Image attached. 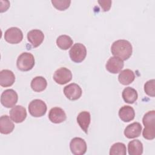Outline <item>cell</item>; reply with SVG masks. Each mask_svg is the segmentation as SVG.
Masks as SVG:
<instances>
[{
    "mask_svg": "<svg viewBox=\"0 0 155 155\" xmlns=\"http://www.w3.org/2000/svg\"><path fill=\"white\" fill-rule=\"evenodd\" d=\"M30 86L34 91L41 92L46 88L47 82L44 77L36 76L32 79Z\"/></svg>",
    "mask_w": 155,
    "mask_h": 155,
    "instance_id": "22",
    "label": "cell"
},
{
    "mask_svg": "<svg viewBox=\"0 0 155 155\" xmlns=\"http://www.w3.org/2000/svg\"><path fill=\"white\" fill-rule=\"evenodd\" d=\"M135 79L134 72L130 69H125L119 73L118 80L120 84L124 85H127L132 83Z\"/></svg>",
    "mask_w": 155,
    "mask_h": 155,
    "instance_id": "21",
    "label": "cell"
},
{
    "mask_svg": "<svg viewBox=\"0 0 155 155\" xmlns=\"http://www.w3.org/2000/svg\"><path fill=\"white\" fill-rule=\"evenodd\" d=\"M53 78L57 84L64 85L71 80L72 73L69 69L61 67L55 71Z\"/></svg>",
    "mask_w": 155,
    "mask_h": 155,
    "instance_id": "9",
    "label": "cell"
},
{
    "mask_svg": "<svg viewBox=\"0 0 155 155\" xmlns=\"http://www.w3.org/2000/svg\"><path fill=\"white\" fill-rule=\"evenodd\" d=\"M10 117L16 123L22 122L27 117L26 109L21 105H16L10 111Z\"/></svg>",
    "mask_w": 155,
    "mask_h": 155,
    "instance_id": "12",
    "label": "cell"
},
{
    "mask_svg": "<svg viewBox=\"0 0 155 155\" xmlns=\"http://www.w3.org/2000/svg\"><path fill=\"white\" fill-rule=\"evenodd\" d=\"M97 2L104 12H108L110 9L112 1L110 0H99Z\"/></svg>",
    "mask_w": 155,
    "mask_h": 155,
    "instance_id": "28",
    "label": "cell"
},
{
    "mask_svg": "<svg viewBox=\"0 0 155 155\" xmlns=\"http://www.w3.org/2000/svg\"><path fill=\"white\" fill-rule=\"evenodd\" d=\"M27 39L33 47H38L43 42L44 39V35L41 30L39 29H33L28 32Z\"/></svg>",
    "mask_w": 155,
    "mask_h": 155,
    "instance_id": "13",
    "label": "cell"
},
{
    "mask_svg": "<svg viewBox=\"0 0 155 155\" xmlns=\"http://www.w3.org/2000/svg\"><path fill=\"white\" fill-rule=\"evenodd\" d=\"M48 118L54 124H60L65 120L67 116L63 109L59 107H53L49 111Z\"/></svg>",
    "mask_w": 155,
    "mask_h": 155,
    "instance_id": "14",
    "label": "cell"
},
{
    "mask_svg": "<svg viewBox=\"0 0 155 155\" xmlns=\"http://www.w3.org/2000/svg\"><path fill=\"white\" fill-rule=\"evenodd\" d=\"M71 152L74 155H83L87 149V146L84 139L81 137L73 138L70 143Z\"/></svg>",
    "mask_w": 155,
    "mask_h": 155,
    "instance_id": "8",
    "label": "cell"
},
{
    "mask_svg": "<svg viewBox=\"0 0 155 155\" xmlns=\"http://www.w3.org/2000/svg\"><path fill=\"white\" fill-rule=\"evenodd\" d=\"M126 154V146L122 142L114 143L111 145L110 149V155H125Z\"/></svg>",
    "mask_w": 155,
    "mask_h": 155,
    "instance_id": "25",
    "label": "cell"
},
{
    "mask_svg": "<svg viewBox=\"0 0 155 155\" xmlns=\"http://www.w3.org/2000/svg\"><path fill=\"white\" fill-rule=\"evenodd\" d=\"M18 96L13 89H7L4 91L1 96V102L6 108L14 107L18 102Z\"/></svg>",
    "mask_w": 155,
    "mask_h": 155,
    "instance_id": "6",
    "label": "cell"
},
{
    "mask_svg": "<svg viewBox=\"0 0 155 155\" xmlns=\"http://www.w3.org/2000/svg\"><path fill=\"white\" fill-rule=\"evenodd\" d=\"M73 43L72 39L66 35H61L56 39V45L61 50H68L73 45Z\"/></svg>",
    "mask_w": 155,
    "mask_h": 155,
    "instance_id": "24",
    "label": "cell"
},
{
    "mask_svg": "<svg viewBox=\"0 0 155 155\" xmlns=\"http://www.w3.org/2000/svg\"><path fill=\"white\" fill-rule=\"evenodd\" d=\"M35 62V58L31 53L24 52L18 56L16 61V66L19 70L27 71L33 68Z\"/></svg>",
    "mask_w": 155,
    "mask_h": 155,
    "instance_id": "3",
    "label": "cell"
},
{
    "mask_svg": "<svg viewBox=\"0 0 155 155\" xmlns=\"http://www.w3.org/2000/svg\"><path fill=\"white\" fill-rule=\"evenodd\" d=\"M47 109L46 104L41 99H34L28 105V111L30 114L35 117H39L45 115Z\"/></svg>",
    "mask_w": 155,
    "mask_h": 155,
    "instance_id": "5",
    "label": "cell"
},
{
    "mask_svg": "<svg viewBox=\"0 0 155 155\" xmlns=\"http://www.w3.org/2000/svg\"><path fill=\"white\" fill-rule=\"evenodd\" d=\"M82 89L79 85L75 83H71L66 85L64 88L65 96L71 101H75L80 98L82 95Z\"/></svg>",
    "mask_w": 155,
    "mask_h": 155,
    "instance_id": "10",
    "label": "cell"
},
{
    "mask_svg": "<svg viewBox=\"0 0 155 155\" xmlns=\"http://www.w3.org/2000/svg\"><path fill=\"white\" fill-rule=\"evenodd\" d=\"M142 127L140 123L134 122L129 124L124 130V135L128 139H134L140 135Z\"/></svg>",
    "mask_w": 155,
    "mask_h": 155,
    "instance_id": "15",
    "label": "cell"
},
{
    "mask_svg": "<svg viewBox=\"0 0 155 155\" xmlns=\"http://www.w3.org/2000/svg\"><path fill=\"white\" fill-rule=\"evenodd\" d=\"M7 115H3L0 117V132L2 134L11 133L15 128V125Z\"/></svg>",
    "mask_w": 155,
    "mask_h": 155,
    "instance_id": "17",
    "label": "cell"
},
{
    "mask_svg": "<svg viewBox=\"0 0 155 155\" xmlns=\"http://www.w3.org/2000/svg\"><path fill=\"white\" fill-rule=\"evenodd\" d=\"M145 128L143 130V137L148 140H153L155 137V111L151 110L145 113L142 119Z\"/></svg>",
    "mask_w": 155,
    "mask_h": 155,
    "instance_id": "2",
    "label": "cell"
},
{
    "mask_svg": "<svg viewBox=\"0 0 155 155\" xmlns=\"http://www.w3.org/2000/svg\"><path fill=\"white\" fill-rule=\"evenodd\" d=\"M122 98L124 101L128 104H132L134 103L138 97L137 91L130 87H126L122 91Z\"/></svg>",
    "mask_w": 155,
    "mask_h": 155,
    "instance_id": "20",
    "label": "cell"
},
{
    "mask_svg": "<svg viewBox=\"0 0 155 155\" xmlns=\"http://www.w3.org/2000/svg\"><path fill=\"white\" fill-rule=\"evenodd\" d=\"M124 63L123 60L116 57L113 56L109 58L107 61L105 67L107 71L113 74H116L119 73L123 68Z\"/></svg>",
    "mask_w": 155,
    "mask_h": 155,
    "instance_id": "11",
    "label": "cell"
},
{
    "mask_svg": "<svg viewBox=\"0 0 155 155\" xmlns=\"http://www.w3.org/2000/svg\"><path fill=\"white\" fill-rule=\"evenodd\" d=\"M128 151L130 155H141L143 153V144L138 139L130 141L128 144Z\"/></svg>",
    "mask_w": 155,
    "mask_h": 155,
    "instance_id": "23",
    "label": "cell"
},
{
    "mask_svg": "<svg viewBox=\"0 0 155 155\" xmlns=\"http://www.w3.org/2000/svg\"><path fill=\"white\" fill-rule=\"evenodd\" d=\"M119 116L120 119L125 122H128L134 119L135 111L133 107L129 105H124L119 110Z\"/></svg>",
    "mask_w": 155,
    "mask_h": 155,
    "instance_id": "19",
    "label": "cell"
},
{
    "mask_svg": "<svg viewBox=\"0 0 155 155\" xmlns=\"http://www.w3.org/2000/svg\"><path fill=\"white\" fill-rule=\"evenodd\" d=\"M77 122L81 128L86 133H88V127L91 121L90 113L87 111H83L79 113L77 116Z\"/></svg>",
    "mask_w": 155,
    "mask_h": 155,
    "instance_id": "18",
    "label": "cell"
},
{
    "mask_svg": "<svg viewBox=\"0 0 155 155\" xmlns=\"http://www.w3.org/2000/svg\"><path fill=\"white\" fill-rule=\"evenodd\" d=\"M15 81V76L10 70H2L0 71V85L3 87L12 86Z\"/></svg>",
    "mask_w": 155,
    "mask_h": 155,
    "instance_id": "16",
    "label": "cell"
},
{
    "mask_svg": "<svg viewBox=\"0 0 155 155\" xmlns=\"http://www.w3.org/2000/svg\"><path fill=\"white\" fill-rule=\"evenodd\" d=\"M53 5L58 10L64 11L67 9L70 5V0H51Z\"/></svg>",
    "mask_w": 155,
    "mask_h": 155,
    "instance_id": "26",
    "label": "cell"
},
{
    "mask_svg": "<svg viewBox=\"0 0 155 155\" xmlns=\"http://www.w3.org/2000/svg\"><path fill=\"white\" fill-rule=\"evenodd\" d=\"M144 91L145 93L151 97L155 96V80L151 79L144 84Z\"/></svg>",
    "mask_w": 155,
    "mask_h": 155,
    "instance_id": "27",
    "label": "cell"
},
{
    "mask_svg": "<svg viewBox=\"0 0 155 155\" xmlns=\"http://www.w3.org/2000/svg\"><path fill=\"white\" fill-rule=\"evenodd\" d=\"M69 55L72 61L76 63L82 62L87 55L85 46L81 43L74 44L69 51Z\"/></svg>",
    "mask_w": 155,
    "mask_h": 155,
    "instance_id": "4",
    "label": "cell"
},
{
    "mask_svg": "<svg viewBox=\"0 0 155 155\" xmlns=\"http://www.w3.org/2000/svg\"><path fill=\"white\" fill-rule=\"evenodd\" d=\"M111 53L123 61L127 60L131 56L133 47L127 40L119 39L114 41L111 47Z\"/></svg>",
    "mask_w": 155,
    "mask_h": 155,
    "instance_id": "1",
    "label": "cell"
},
{
    "mask_svg": "<svg viewBox=\"0 0 155 155\" xmlns=\"http://www.w3.org/2000/svg\"><path fill=\"white\" fill-rule=\"evenodd\" d=\"M4 39L10 44H18L21 42L23 39L22 31L18 27H10L5 31Z\"/></svg>",
    "mask_w": 155,
    "mask_h": 155,
    "instance_id": "7",
    "label": "cell"
}]
</instances>
